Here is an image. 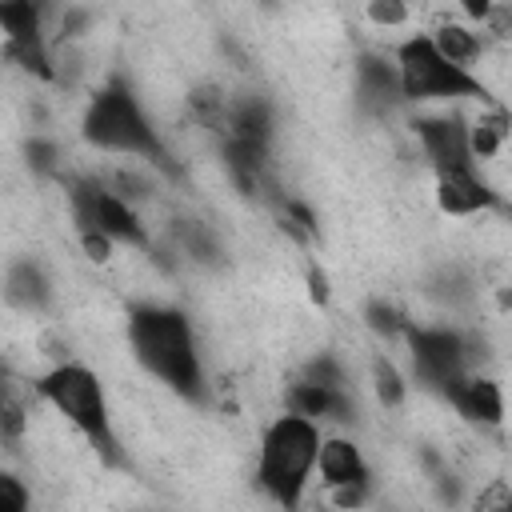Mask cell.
Listing matches in <instances>:
<instances>
[{
    "instance_id": "obj_2",
    "label": "cell",
    "mask_w": 512,
    "mask_h": 512,
    "mask_svg": "<svg viewBox=\"0 0 512 512\" xmlns=\"http://www.w3.org/2000/svg\"><path fill=\"white\" fill-rule=\"evenodd\" d=\"M80 132L88 144L104 148V152H124V156H144L152 168H160L164 176L180 180L184 168L176 164V156L168 152V144L160 140V132L152 128V120L144 116L136 92L112 76L84 108V120H80Z\"/></svg>"
},
{
    "instance_id": "obj_20",
    "label": "cell",
    "mask_w": 512,
    "mask_h": 512,
    "mask_svg": "<svg viewBox=\"0 0 512 512\" xmlns=\"http://www.w3.org/2000/svg\"><path fill=\"white\" fill-rule=\"evenodd\" d=\"M364 316H368V328L380 332V336H400V332L412 328V324L404 320V312H400L396 304H388V300H372V304L364 308Z\"/></svg>"
},
{
    "instance_id": "obj_28",
    "label": "cell",
    "mask_w": 512,
    "mask_h": 512,
    "mask_svg": "<svg viewBox=\"0 0 512 512\" xmlns=\"http://www.w3.org/2000/svg\"><path fill=\"white\" fill-rule=\"evenodd\" d=\"M368 20L372 24H384V28H396V24L408 20V8L400 0H376V4H368Z\"/></svg>"
},
{
    "instance_id": "obj_8",
    "label": "cell",
    "mask_w": 512,
    "mask_h": 512,
    "mask_svg": "<svg viewBox=\"0 0 512 512\" xmlns=\"http://www.w3.org/2000/svg\"><path fill=\"white\" fill-rule=\"evenodd\" d=\"M440 396L464 416V420H476V424H500L504 420V396H500V384L488 380V376H452Z\"/></svg>"
},
{
    "instance_id": "obj_10",
    "label": "cell",
    "mask_w": 512,
    "mask_h": 512,
    "mask_svg": "<svg viewBox=\"0 0 512 512\" xmlns=\"http://www.w3.org/2000/svg\"><path fill=\"white\" fill-rule=\"evenodd\" d=\"M288 412L304 416V420H352L356 404L348 400L344 388H320V384H292L288 388Z\"/></svg>"
},
{
    "instance_id": "obj_18",
    "label": "cell",
    "mask_w": 512,
    "mask_h": 512,
    "mask_svg": "<svg viewBox=\"0 0 512 512\" xmlns=\"http://www.w3.org/2000/svg\"><path fill=\"white\" fill-rule=\"evenodd\" d=\"M432 44H436L452 64H460V68L480 56V40H476V32H468L464 24H440V28L432 32Z\"/></svg>"
},
{
    "instance_id": "obj_26",
    "label": "cell",
    "mask_w": 512,
    "mask_h": 512,
    "mask_svg": "<svg viewBox=\"0 0 512 512\" xmlns=\"http://www.w3.org/2000/svg\"><path fill=\"white\" fill-rule=\"evenodd\" d=\"M0 512H28V488L12 472L0 476Z\"/></svg>"
},
{
    "instance_id": "obj_19",
    "label": "cell",
    "mask_w": 512,
    "mask_h": 512,
    "mask_svg": "<svg viewBox=\"0 0 512 512\" xmlns=\"http://www.w3.org/2000/svg\"><path fill=\"white\" fill-rule=\"evenodd\" d=\"M188 112H192V120L200 128H212V132H224L228 128V100L216 88H208V84L188 96Z\"/></svg>"
},
{
    "instance_id": "obj_33",
    "label": "cell",
    "mask_w": 512,
    "mask_h": 512,
    "mask_svg": "<svg viewBox=\"0 0 512 512\" xmlns=\"http://www.w3.org/2000/svg\"><path fill=\"white\" fill-rule=\"evenodd\" d=\"M88 24V12L84 8H68L64 16H60V40H72V36H80V28Z\"/></svg>"
},
{
    "instance_id": "obj_27",
    "label": "cell",
    "mask_w": 512,
    "mask_h": 512,
    "mask_svg": "<svg viewBox=\"0 0 512 512\" xmlns=\"http://www.w3.org/2000/svg\"><path fill=\"white\" fill-rule=\"evenodd\" d=\"M24 156H28V164H32V172H56V160H60V152H56V144L52 140H28L24 144Z\"/></svg>"
},
{
    "instance_id": "obj_17",
    "label": "cell",
    "mask_w": 512,
    "mask_h": 512,
    "mask_svg": "<svg viewBox=\"0 0 512 512\" xmlns=\"http://www.w3.org/2000/svg\"><path fill=\"white\" fill-rule=\"evenodd\" d=\"M508 136H512V116H508L504 108H492V112H484L476 124H468L472 156H480V160L496 156V152H500V144H504Z\"/></svg>"
},
{
    "instance_id": "obj_34",
    "label": "cell",
    "mask_w": 512,
    "mask_h": 512,
    "mask_svg": "<svg viewBox=\"0 0 512 512\" xmlns=\"http://www.w3.org/2000/svg\"><path fill=\"white\" fill-rule=\"evenodd\" d=\"M436 492H440V500H448V504H456L460 500V480L452 476V472H436Z\"/></svg>"
},
{
    "instance_id": "obj_31",
    "label": "cell",
    "mask_w": 512,
    "mask_h": 512,
    "mask_svg": "<svg viewBox=\"0 0 512 512\" xmlns=\"http://www.w3.org/2000/svg\"><path fill=\"white\" fill-rule=\"evenodd\" d=\"M80 244H84V252H88L96 264H104V260L112 256V240H108L104 232H84V236H80Z\"/></svg>"
},
{
    "instance_id": "obj_6",
    "label": "cell",
    "mask_w": 512,
    "mask_h": 512,
    "mask_svg": "<svg viewBox=\"0 0 512 512\" xmlns=\"http://www.w3.org/2000/svg\"><path fill=\"white\" fill-rule=\"evenodd\" d=\"M408 348H412V368L428 388H444L452 376H464L468 364V340L452 328H408Z\"/></svg>"
},
{
    "instance_id": "obj_12",
    "label": "cell",
    "mask_w": 512,
    "mask_h": 512,
    "mask_svg": "<svg viewBox=\"0 0 512 512\" xmlns=\"http://www.w3.org/2000/svg\"><path fill=\"white\" fill-rule=\"evenodd\" d=\"M320 476H324L328 492L344 488V484H368V464H364V456L352 440L332 436V440L320 444Z\"/></svg>"
},
{
    "instance_id": "obj_5",
    "label": "cell",
    "mask_w": 512,
    "mask_h": 512,
    "mask_svg": "<svg viewBox=\"0 0 512 512\" xmlns=\"http://www.w3.org/2000/svg\"><path fill=\"white\" fill-rule=\"evenodd\" d=\"M396 68H400V92L404 100H452V96H476L492 100L488 88L460 64H452L432 36H408L396 48Z\"/></svg>"
},
{
    "instance_id": "obj_14",
    "label": "cell",
    "mask_w": 512,
    "mask_h": 512,
    "mask_svg": "<svg viewBox=\"0 0 512 512\" xmlns=\"http://www.w3.org/2000/svg\"><path fill=\"white\" fill-rule=\"evenodd\" d=\"M228 136L252 140V144H268L272 140V108H268V100L244 96V100L228 104Z\"/></svg>"
},
{
    "instance_id": "obj_23",
    "label": "cell",
    "mask_w": 512,
    "mask_h": 512,
    "mask_svg": "<svg viewBox=\"0 0 512 512\" xmlns=\"http://www.w3.org/2000/svg\"><path fill=\"white\" fill-rule=\"evenodd\" d=\"M0 432H4V444H16L20 432H24V404L12 388V380L4 384V408H0Z\"/></svg>"
},
{
    "instance_id": "obj_1",
    "label": "cell",
    "mask_w": 512,
    "mask_h": 512,
    "mask_svg": "<svg viewBox=\"0 0 512 512\" xmlns=\"http://www.w3.org/2000/svg\"><path fill=\"white\" fill-rule=\"evenodd\" d=\"M128 340L136 360L164 380L172 392L200 400L204 396V372L192 340V324L180 308L168 304H132L128 308Z\"/></svg>"
},
{
    "instance_id": "obj_4",
    "label": "cell",
    "mask_w": 512,
    "mask_h": 512,
    "mask_svg": "<svg viewBox=\"0 0 512 512\" xmlns=\"http://www.w3.org/2000/svg\"><path fill=\"white\" fill-rule=\"evenodd\" d=\"M36 396L48 400L72 428H80L88 436V444L108 464L120 460L116 436H112V420H108V404H104V388L84 364H56L52 372H44L36 380Z\"/></svg>"
},
{
    "instance_id": "obj_11",
    "label": "cell",
    "mask_w": 512,
    "mask_h": 512,
    "mask_svg": "<svg viewBox=\"0 0 512 512\" xmlns=\"http://www.w3.org/2000/svg\"><path fill=\"white\" fill-rule=\"evenodd\" d=\"M96 232H104L108 240L132 244V248H148V232H144L140 216L128 208V200H120L104 184H100V196H96Z\"/></svg>"
},
{
    "instance_id": "obj_9",
    "label": "cell",
    "mask_w": 512,
    "mask_h": 512,
    "mask_svg": "<svg viewBox=\"0 0 512 512\" xmlns=\"http://www.w3.org/2000/svg\"><path fill=\"white\" fill-rule=\"evenodd\" d=\"M436 204L448 216H472L480 208H496L500 196L472 168H460V172H440L436 176Z\"/></svg>"
},
{
    "instance_id": "obj_37",
    "label": "cell",
    "mask_w": 512,
    "mask_h": 512,
    "mask_svg": "<svg viewBox=\"0 0 512 512\" xmlns=\"http://www.w3.org/2000/svg\"><path fill=\"white\" fill-rule=\"evenodd\" d=\"M500 308H512V288H504V292H500Z\"/></svg>"
},
{
    "instance_id": "obj_25",
    "label": "cell",
    "mask_w": 512,
    "mask_h": 512,
    "mask_svg": "<svg viewBox=\"0 0 512 512\" xmlns=\"http://www.w3.org/2000/svg\"><path fill=\"white\" fill-rule=\"evenodd\" d=\"M476 512H512V484L492 480L488 488L476 492Z\"/></svg>"
},
{
    "instance_id": "obj_36",
    "label": "cell",
    "mask_w": 512,
    "mask_h": 512,
    "mask_svg": "<svg viewBox=\"0 0 512 512\" xmlns=\"http://www.w3.org/2000/svg\"><path fill=\"white\" fill-rule=\"evenodd\" d=\"M464 12H468V16H476V20H488L492 4H488V0H468V4H464Z\"/></svg>"
},
{
    "instance_id": "obj_13",
    "label": "cell",
    "mask_w": 512,
    "mask_h": 512,
    "mask_svg": "<svg viewBox=\"0 0 512 512\" xmlns=\"http://www.w3.org/2000/svg\"><path fill=\"white\" fill-rule=\"evenodd\" d=\"M356 80H360L364 104H372V108H380V112H384L388 104L404 100V92H400V68L388 64V60H380V56H360V60H356Z\"/></svg>"
},
{
    "instance_id": "obj_35",
    "label": "cell",
    "mask_w": 512,
    "mask_h": 512,
    "mask_svg": "<svg viewBox=\"0 0 512 512\" xmlns=\"http://www.w3.org/2000/svg\"><path fill=\"white\" fill-rule=\"evenodd\" d=\"M308 296L316 304H328V276L320 268H308Z\"/></svg>"
},
{
    "instance_id": "obj_16",
    "label": "cell",
    "mask_w": 512,
    "mask_h": 512,
    "mask_svg": "<svg viewBox=\"0 0 512 512\" xmlns=\"http://www.w3.org/2000/svg\"><path fill=\"white\" fill-rule=\"evenodd\" d=\"M0 28H4V44H44V36H40V8L32 0L0 4Z\"/></svg>"
},
{
    "instance_id": "obj_21",
    "label": "cell",
    "mask_w": 512,
    "mask_h": 512,
    "mask_svg": "<svg viewBox=\"0 0 512 512\" xmlns=\"http://www.w3.org/2000/svg\"><path fill=\"white\" fill-rule=\"evenodd\" d=\"M180 240H184V248L196 256V260H204V264H216V256H220V248H216V240H212V232L204 228V224H196V220H184L180 228Z\"/></svg>"
},
{
    "instance_id": "obj_30",
    "label": "cell",
    "mask_w": 512,
    "mask_h": 512,
    "mask_svg": "<svg viewBox=\"0 0 512 512\" xmlns=\"http://www.w3.org/2000/svg\"><path fill=\"white\" fill-rule=\"evenodd\" d=\"M432 292H436V296H448V300H464V296H468V280H464L460 272H440Z\"/></svg>"
},
{
    "instance_id": "obj_22",
    "label": "cell",
    "mask_w": 512,
    "mask_h": 512,
    "mask_svg": "<svg viewBox=\"0 0 512 512\" xmlns=\"http://www.w3.org/2000/svg\"><path fill=\"white\" fill-rule=\"evenodd\" d=\"M372 380H376V396H380L384 408H396L404 400V380H400V372L388 360H376L372 364Z\"/></svg>"
},
{
    "instance_id": "obj_32",
    "label": "cell",
    "mask_w": 512,
    "mask_h": 512,
    "mask_svg": "<svg viewBox=\"0 0 512 512\" xmlns=\"http://www.w3.org/2000/svg\"><path fill=\"white\" fill-rule=\"evenodd\" d=\"M488 28L496 32V36H512V4H492V12H488Z\"/></svg>"
},
{
    "instance_id": "obj_15",
    "label": "cell",
    "mask_w": 512,
    "mask_h": 512,
    "mask_svg": "<svg viewBox=\"0 0 512 512\" xmlns=\"http://www.w3.org/2000/svg\"><path fill=\"white\" fill-rule=\"evenodd\" d=\"M48 300H52V288H48L44 272L32 260L12 264V272H8V304L36 312V308H48Z\"/></svg>"
},
{
    "instance_id": "obj_3",
    "label": "cell",
    "mask_w": 512,
    "mask_h": 512,
    "mask_svg": "<svg viewBox=\"0 0 512 512\" xmlns=\"http://www.w3.org/2000/svg\"><path fill=\"white\" fill-rule=\"evenodd\" d=\"M316 460H320V432H316V424L296 416V412H288V416L272 420L264 440H260L256 480H260V488L284 512H296V504L304 496V484H308V472H312Z\"/></svg>"
},
{
    "instance_id": "obj_7",
    "label": "cell",
    "mask_w": 512,
    "mask_h": 512,
    "mask_svg": "<svg viewBox=\"0 0 512 512\" xmlns=\"http://www.w3.org/2000/svg\"><path fill=\"white\" fill-rule=\"evenodd\" d=\"M412 128H416L436 176L472 168V140H468V124L460 116H416Z\"/></svg>"
},
{
    "instance_id": "obj_29",
    "label": "cell",
    "mask_w": 512,
    "mask_h": 512,
    "mask_svg": "<svg viewBox=\"0 0 512 512\" xmlns=\"http://www.w3.org/2000/svg\"><path fill=\"white\" fill-rule=\"evenodd\" d=\"M364 500H368V484H344V488H332V504H336L340 512H356Z\"/></svg>"
},
{
    "instance_id": "obj_24",
    "label": "cell",
    "mask_w": 512,
    "mask_h": 512,
    "mask_svg": "<svg viewBox=\"0 0 512 512\" xmlns=\"http://www.w3.org/2000/svg\"><path fill=\"white\" fill-rule=\"evenodd\" d=\"M304 380H308V384H320V388H344V368H340L332 356H316V360L304 368Z\"/></svg>"
}]
</instances>
